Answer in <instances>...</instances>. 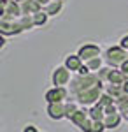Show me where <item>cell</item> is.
<instances>
[{
  "mask_svg": "<svg viewBox=\"0 0 128 132\" xmlns=\"http://www.w3.org/2000/svg\"><path fill=\"white\" fill-rule=\"evenodd\" d=\"M102 81H100L98 74H95V72H89L86 76L76 74V76H72V79L69 83V93L72 97H77L79 93H83L84 90H88L91 86H97Z\"/></svg>",
  "mask_w": 128,
  "mask_h": 132,
  "instance_id": "obj_1",
  "label": "cell"
},
{
  "mask_svg": "<svg viewBox=\"0 0 128 132\" xmlns=\"http://www.w3.org/2000/svg\"><path fill=\"white\" fill-rule=\"evenodd\" d=\"M104 93V83H100V85H97V86H91V88H88V90H84L83 93H79L77 97H76V101L81 104V106H95L97 102H98L100 95Z\"/></svg>",
  "mask_w": 128,
  "mask_h": 132,
  "instance_id": "obj_2",
  "label": "cell"
},
{
  "mask_svg": "<svg viewBox=\"0 0 128 132\" xmlns=\"http://www.w3.org/2000/svg\"><path fill=\"white\" fill-rule=\"evenodd\" d=\"M126 60H128V51L123 50L119 44L112 46V48H109L105 51V62H107V65L114 67V69H119Z\"/></svg>",
  "mask_w": 128,
  "mask_h": 132,
  "instance_id": "obj_3",
  "label": "cell"
},
{
  "mask_svg": "<svg viewBox=\"0 0 128 132\" xmlns=\"http://www.w3.org/2000/svg\"><path fill=\"white\" fill-rule=\"evenodd\" d=\"M70 72H72V71L67 69L65 65L56 67L54 72H53V85H54V86H67V85L70 83V79H72Z\"/></svg>",
  "mask_w": 128,
  "mask_h": 132,
  "instance_id": "obj_4",
  "label": "cell"
},
{
  "mask_svg": "<svg viewBox=\"0 0 128 132\" xmlns=\"http://www.w3.org/2000/svg\"><path fill=\"white\" fill-rule=\"evenodd\" d=\"M69 88L65 86H53L51 90L46 92V102H63L65 99H69Z\"/></svg>",
  "mask_w": 128,
  "mask_h": 132,
  "instance_id": "obj_5",
  "label": "cell"
},
{
  "mask_svg": "<svg viewBox=\"0 0 128 132\" xmlns=\"http://www.w3.org/2000/svg\"><path fill=\"white\" fill-rule=\"evenodd\" d=\"M77 55L81 56L83 62H88V60H91V58H95V56H100V48L95 42H86V44H83V46L79 48Z\"/></svg>",
  "mask_w": 128,
  "mask_h": 132,
  "instance_id": "obj_6",
  "label": "cell"
},
{
  "mask_svg": "<svg viewBox=\"0 0 128 132\" xmlns=\"http://www.w3.org/2000/svg\"><path fill=\"white\" fill-rule=\"evenodd\" d=\"M48 114L53 120L65 118V102H49L48 104Z\"/></svg>",
  "mask_w": 128,
  "mask_h": 132,
  "instance_id": "obj_7",
  "label": "cell"
},
{
  "mask_svg": "<svg viewBox=\"0 0 128 132\" xmlns=\"http://www.w3.org/2000/svg\"><path fill=\"white\" fill-rule=\"evenodd\" d=\"M20 4H21L23 14H26V16H33V14H37V12L42 11V4H39L37 0H23Z\"/></svg>",
  "mask_w": 128,
  "mask_h": 132,
  "instance_id": "obj_8",
  "label": "cell"
},
{
  "mask_svg": "<svg viewBox=\"0 0 128 132\" xmlns=\"http://www.w3.org/2000/svg\"><path fill=\"white\" fill-rule=\"evenodd\" d=\"M63 65H65L67 69H70L72 72H79V69L84 65V62L81 60L79 55H69V56L65 58V62H63Z\"/></svg>",
  "mask_w": 128,
  "mask_h": 132,
  "instance_id": "obj_9",
  "label": "cell"
},
{
  "mask_svg": "<svg viewBox=\"0 0 128 132\" xmlns=\"http://www.w3.org/2000/svg\"><path fill=\"white\" fill-rule=\"evenodd\" d=\"M126 81H128L126 74L121 71V69H114V67H112V71H111V76H109V81L107 83H112V85H119V86H123Z\"/></svg>",
  "mask_w": 128,
  "mask_h": 132,
  "instance_id": "obj_10",
  "label": "cell"
},
{
  "mask_svg": "<svg viewBox=\"0 0 128 132\" xmlns=\"http://www.w3.org/2000/svg\"><path fill=\"white\" fill-rule=\"evenodd\" d=\"M104 92L109 93V95L114 99V102L118 101L119 97H123V95H125L123 86H119V85H112V83H104Z\"/></svg>",
  "mask_w": 128,
  "mask_h": 132,
  "instance_id": "obj_11",
  "label": "cell"
},
{
  "mask_svg": "<svg viewBox=\"0 0 128 132\" xmlns=\"http://www.w3.org/2000/svg\"><path fill=\"white\" fill-rule=\"evenodd\" d=\"M61 7H63V2H61V0H51L49 4L42 5V11H44L48 16H56V14H60Z\"/></svg>",
  "mask_w": 128,
  "mask_h": 132,
  "instance_id": "obj_12",
  "label": "cell"
},
{
  "mask_svg": "<svg viewBox=\"0 0 128 132\" xmlns=\"http://www.w3.org/2000/svg\"><path fill=\"white\" fill-rule=\"evenodd\" d=\"M88 118H89V109L83 106V108H79L77 113H76V114H74V116L70 118V122L74 123V125H77V127H81V125L86 122Z\"/></svg>",
  "mask_w": 128,
  "mask_h": 132,
  "instance_id": "obj_13",
  "label": "cell"
},
{
  "mask_svg": "<svg viewBox=\"0 0 128 132\" xmlns=\"http://www.w3.org/2000/svg\"><path fill=\"white\" fill-rule=\"evenodd\" d=\"M121 118H123V114H121V113L105 114V118H104V125H105V129H116L119 123H121Z\"/></svg>",
  "mask_w": 128,
  "mask_h": 132,
  "instance_id": "obj_14",
  "label": "cell"
},
{
  "mask_svg": "<svg viewBox=\"0 0 128 132\" xmlns=\"http://www.w3.org/2000/svg\"><path fill=\"white\" fill-rule=\"evenodd\" d=\"M89 118L95 120V122H104V118H105L104 106H100L98 102H97L95 106H91V108H89Z\"/></svg>",
  "mask_w": 128,
  "mask_h": 132,
  "instance_id": "obj_15",
  "label": "cell"
},
{
  "mask_svg": "<svg viewBox=\"0 0 128 132\" xmlns=\"http://www.w3.org/2000/svg\"><path fill=\"white\" fill-rule=\"evenodd\" d=\"M84 65H86L91 72H98L100 69L104 67V60H102L100 56H95V58H91V60L84 62Z\"/></svg>",
  "mask_w": 128,
  "mask_h": 132,
  "instance_id": "obj_16",
  "label": "cell"
},
{
  "mask_svg": "<svg viewBox=\"0 0 128 132\" xmlns=\"http://www.w3.org/2000/svg\"><path fill=\"white\" fill-rule=\"evenodd\" d=\"M48 14L44 12V11H40L37 14H33V23H35V27H42V25H46L48 23Z\"/></svg>",
  "mask_w": 128,
  "mask_h": 132,
  "instance_id": "obj_17",
  "label": "cell"
},
{
  "mask_svg": "<svg viewBox=\"0 0 128 132\" xmlns=\"http://www.w3.org/2000/svg\"><path fill=\"white\" fill-rule=\"evenodd\" d=\"M111 71H112V67L111 65H104L102 69H100L97 74H98V78H100V81L102 83H107L109 81V76H111Z\"/></svg>",
  "mask_w": 128,
  "mask_h": 132,
  "instance_id": "obj_18",
  "label": "cell"
},
{
  "mask_svg": "<svg viewBox=\"0 0 128 132\" xmlns=\"http://www.w3.org/2000/svg\"><path fill=\"white\" fill-rule=\"evenodd\" d=\"M112 102H114V99H112L109 93H105V92L100 95V99H98V104H100V106H104V108L109 106V104H112Z\"/></svg>",
  "mask_w": 128,
  "mask_h": 132,
  "instance_id": "obj_19",
  "label": "cell"
},
{
  "mask_svg": "<svg viewBox=\"0 0 128 132\" xmlns=\"http://www.w3.org/2000/svg\"><path fill=\"white\" fill-rule=\"evenodd\" d=\"M93 122H95V120H91V118H88V120H86V122L83 123V125H81L79 129H81L83 132H91V129H93Z\"/></svg>",
  "mask_w": 128,
  "mask_h": 132,
  "instance_id": "obj_20",
  "label": "cell"
},
{
  "mask_svg": "<svg viewBox=\"0 0 128 132\" xmlns=\"http://www.w3.org/2000/svg\"><path fill=\"white\" fill-rule=\"evenodd\" d=\"M104 130H105L104 122H93V129H91V132H104Z\"/></svg>",
  "mask_w": 128,
  "mask_h": 132,
  "instance_id": "obj_21",
  "label": "cell"
},
{
  "mask_svg": "<svg viewBox=\"0 0 128 132\" xmlns=\"http://www.w3.org/2000/svg\"><path fill=\"white\" fill-rule=\"evenodd\" d=\"M119 46H121L123 50H126V51H128V35H123V37H121V41H119Z\"/></svg>",
  "mask_w": 128,
  "mask_h": 132,
  "instance_id": "obj_22",
  "label": "cell"
},
{
  "mask_svg": "<svg viewBox=\"0 0 128 132\" xmlns=\"http://www.w3.org/2000/svg\"><path fill=\"white\" fill-rule=\"evenodd\" d=\"M89 72H91V71H89L88 67H86V65H83V67L79 69V72H77V74H81V76H86V74H89Z\"/></svg>",
  "mask_w": 128,
  "mask_h": 132,
  "instance_id": "obj_23",
  "label": "cell"
},
{
  "mask_svg": "<svg viewBox=\"0 0 128 132\" xmlns=\"http://www.w3.org/2000/svg\"><path fill=\"white\" fill-rule=\"evenodd\" d=\"M23 132H39V130H37L35 125H26V127L23 129Z\"/></svg>",
  "mask_w": 128,
  "mask_h": 132,
  "instance_id": "obj_24",
  "label": "cell"
},
{
  "mask_svg": "<svg viewBox=\"0 0 128 132\" xmlns=\"http://www.w3.org/2000/svg\"><path fill=\"white\" fill-rule=\"evenodd\" d=\"M119 69H121V71L125 72V74H126V78H128V60L125 62V63H123V65H121V67H119Z\"/></svg>",
  "mask_w": 128,
  "mask_h": 132,
  "instance_id": "obj_25",
  "label": "cell"
},
{
  "mask_svg": "<svg viewBox=\"0 0 128 132\" xmlns=\"http://www.w3.org/2000/svg\"><path fill=\"white\" fill-rule=\"evenodd\" d=\"M123 92H125V93H126V95H128V81L125 83V85H123Z\"/></svg>",
  "mask_w": 128,
  "mask_h": 132,
  "instance_id": "obj_26",
  "label": "cell"
},
{
  "mask_svg": "<svg viewBox=\"0 0 128 132\" xmlns=\"http://www.w3.org/2000/svg\"><path fill=\"white\" fill-rule=\"evenodd\" d=\"M121 114H123V118H125V120H126V122H128V109H126V111H123V113H121Z\"/></svg>",
  "mask_w": 128,
  "mask_h": 132,
  "instance_id": "obj_27",
  "label": "cell"
},
{
  "mask_svg": "<svg viewBox=\"0 0 128 132\" xmlns=\"http://www.w3.org/2000/svg\"><path fill=\"white\" fill-rule=\"evenodd\" d=\"M37 2H39V4H42V5H46V4H49L51 0H37Z\"/></svg>",
  "mask_w": 128,
  "mask_h": 132,
  "instance_id": "obj_28",
  "label": "cell"
}]
</instances>
